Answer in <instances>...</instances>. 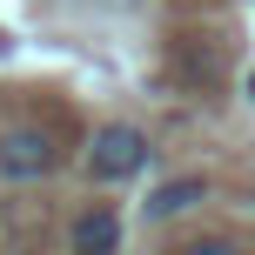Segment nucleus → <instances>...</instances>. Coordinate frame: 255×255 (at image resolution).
Segmentation results:
<instances>
[{
	"label": "nucleus",
	"mask_w": 255,
	"mask_h": 255,
	"mask_svg": "<svg viewBox=\"0 0 255 255\" xmlns=\"http://www.w3.org/2000/svg\"><path fill=\"white\" fill-rule=\"evenodd\" d=\"M54 161H61V148L47 128H7L0 134V175L7 181H40Z\"/></svg>",
	"instance_id": "f03ea898"
},
{
	"label": "nucleus",
	"mask_w": 255,
	"mask_h": 255,
	"mask_svg": "<svg viewBox=\"0 0 255 255\" xmlns=\"http://www.w3.org/2000/svg\"><path fill=\"white\" fill-rule=\"evenodd\" d=\"M141 168H148V134L141 128H128V121L94 128V141H88V175L94 181H128Z\"/></svg>",
	"instance_id": "f257e3e1"
},
{
	"label": "nucleus",
	"mask_w": 255,
	"mask_h": 255,
	"mask_svg": "<svg viewBox=\"0 0 255 255\" xmlns=\"http://www.w3.org/2000/svg\"><path fill=\"white\" fill-rule=\"evenodd\" d=\"M67 249L74 255H115L121 249V215L115 208H88V215L74 222V235H67Z\"/></svg>",
	"instance_id": "7ed1b4c3"
},
{
	"label": "nucleus",
	"mask_w": 255,
	"mask_h": 255,
	"mask_svg": "<svg viewBox=\"0 0 255 255\" xmlns=\"http://www.w3.org/2000/svg\"><path fill=\"white\" fill-rule=\"evenodd\" d=\"M181 255H242V242H229V235H202V242H188Z\"/></svg>",
	"instance_id": "39448f33"
},
{
	"label": "nucleus",
	"mask_w": 255,
	"mask_h": 255,
	"mask_svg": "<svg viewBox=\"0 0 255 255\" xmlns=\"http://www.w3.org/2000/svg\"><path fill=\"white\" fill-rule=\"evenodd\" d=\"M188 202H202V175H181V181H161V188L148 195V222H168L181 215Z\"/></svg>",
	"instance_id": "20e7f679"
}]
</instances>
